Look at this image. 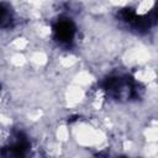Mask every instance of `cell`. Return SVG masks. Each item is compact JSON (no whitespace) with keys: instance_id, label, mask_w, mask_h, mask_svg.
Segmentation results:
<instances>
[{"instance_id":"obj_2","label":"cell","mask_w":158,"mask_h":158,"mask_svg":"<svg viewBox=\"0 0 158 158\" xmlns=\"http://www.w3.org/2000/svg\"><path fill=\"white\" fill-rule=\"evenodd\" d=\"M11 21H12V16H11V12H10L9 7L0 4V28L10 26Z\"/></svg>"},{"instance_id":"obj_1","label":"cell","mask_w":158,"mask_h":158,"mask_svg":"<svg viewBox=\"0 0 158 158\" xmlns=\"http://www.w3.org/2000/svg\"><path fill=\"white\" fill-rule=\"evenodd\" d=\"M75 35V27L69 20H60L54 26V36L60 43H69Z\"/></svg>"}]
</instances>
